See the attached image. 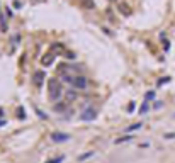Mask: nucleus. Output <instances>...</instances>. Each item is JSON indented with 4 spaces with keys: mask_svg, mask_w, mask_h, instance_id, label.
I'll return each mask as SVG.
<instances>
[{
    "mask_svg": "<svg viewBox=\"0 0 175 163\" xmlns=\"http://www.w3.org/2000/svg\"><path fill=\"white\" fill-rule=\"evenodd\" d=\"M48 94H49V99L51 100H56L60 99L61 94H63V88H61V83L56 78H51L48 82Z\"/></svg>",
    "mask_w": 175,
    "mask_h": 163,
    "instance_id": "1",
    "label": "nucleus"
},
{
    "mask_svg": "<svg viewBox=\"0 0 175 163\" xmlns=\"http://www.w3.org/2000/svg\"><path fill=\"white\" fill-rule=\"evenodd\" d=\"M75 88H87V85H88V80L85 78V76H75V80H73V83H72Z\"/></svg>",
    "mask_w": 175,
    "mask_h": 163,
    "instance_id": "2",
    "label": "nucleus"
},
{
    "mask_svg": "<svg viewBox=\"0 0 175 163\" xmlns=\"http://www.w3.org/2000/svg\"><path fill=\"white\" fill-rule=\"evenodd\" d=\"M33 82L36 87H41L43 85V82H44V71H36L33 75Z\"/></svg>",
    "mask_w": 175,
    "mask_h": 163,
    "instance_id": "3",
    "label": "nucleus"
},
{
    "mask_svg": "<svg viewBox=\"0 0 175 163\" xmlns=\"http://www.w3.org/2000/svg\"><path fill=\"white\" fill-rule=\"evenodd\" d=\"M54 61V54L49 51V53H46L43 58H41V65H44V66H49L51 63Z\"/></svg>",
    "mask_w": 175,
    "mask_h": 163,
    "instance_id": "4",
    "label": "nucleus"
},
{
    "mask_svg": "<svg viewBox=\"0 0 175 163\" xmlns=\"http://www.w3.org/2000/svg\"><path fill=\"white\" fill-rule=\"evenodd\" d=\"M95 115H97V112H95V109L94 107H88L83 114H82V119L83 121H90V119H94Z\"/></svg>",
    "mask_w": 175,
    "mask_h": 163,
    "instance_id": "5",
    "label": "nucleus"
},
{
    "mask_svg": "<svg viewBox=\"0 0 175 163\" xmlns=\"http://www.w3.org/2000/svg\"><path fill=\"white\" fill-rule=\"evenodd\" d=\"M119 12H121L122 15H129V14H131V7L126 5V4H119Z\"/></svg>",
    "mask_w": 175,
    "mask_h": 163,
    "instance_id": "6",
    "label": "nucleus"
},
{
    "mask_svg": "<svg viewBox=\"0 0 175 163\" xmlns=\"http://www.w3.org/2000/svg\"><path fill=\"white\" fill-rule=\"evenodd\" d=\"M82 7H85V9H94L95 7V2L94 0H80Z\"/></svg>",
    "mask_w": 175,
    "mask_h": 163,
    "instance_id": "7",
    "label": "nucleus"
},
{
    "mask_svg": "<svg viewBox=\"0 0 175 163\" xmlns=\"http://www.w3.org/2000/svg\"><path fill=\"white\" fill-rule=\"evenodd\" d=\"M53 139L54 141H65V139H68L67 134H53Z\"/></svg>",
    "mask_w": 175,
    "mask_h": 163,
    "instance_id": "8",
    "label": "nucleus"
},
{
    "mask_svg": "<svg viewBox=\"0 0 175 163\" xmlns=\"http://www.w3.org/2000/svg\"><path fill=\"white\" fill-rule=\"evenodd\" d=\"M54 110H56V112H63V110H65V104H56V105H54Z\"/></svg>",
    "mask_w": 175,
    "mask_h": 163,
    "instance_id": "9",
    "label": "nucleus"
},
{
    "mask_svg": "<svg viewBox=\"0 0 175 163\" xmlns=\"http://www.w3.org/2000/svg\"><path fill=\"white\" fill-rule=\"evenodd\" d=\"M155 99V92H146V100H151Z\"/></svg>",
    "mask_w": 175,
    "mask_h": 163,
    "instance_id": "10",
    "label": "nucleus"
},
{
    "mask_svg": "<svg viewBox=\"0 0 175 163\" xmlns=\"http://www.w3.org/2000/svg\"><path fill=\"white\" fill-rule=\"evenodd\" d=\"M141 128V122H138V124H135V126H131V128H128V131H135V129Z\"/></svg>",
    "mask_w": 175,
    "mask_h": 163,
    "instance_id": "11",
    "label": "nucleus"
},
{
    "mask_svg": "<svg viewBox=\"0 0 175 163\" xmlns=\"http://www.w3.org/2000/svg\"><path fill=\"white\" fill-rule=\"evenodd\" d=\"M133 110H135V102H131V104H129V112H133Z\"/></svg>",
    "mask_w": 175,
    "mask_h": 163,
    "instance_id": "12",
    "label": "nucleus"
},
{
    "mask_svg": "<svg viewBox=\"0 0 175 163\" xmlns=\"http://www.w3.org/2000/svg\"><path fill=\"white\" fill-rule=\"evenodd\" d=\"M65 56H67V58H72V60H73V58H75V54H73V53H67V54H65Z\"/></svg>",
    "mask_w": 175,
    "mask_h": 163,
    "instance_id": "13",
    "label": "nucleus"
},
{
    "mask_svg": "<svg viewBox=\"0 0 175 163\" xmlns=\"http://www.w3.org/2000/svg\"><path fill=\"white\" fill-rule=\"evenodd\" d=\"M146 110H148V105L145 104V105H143V107H141V112H146Z\"/></svg>",
    "mask_w": 175,
    "mask_h": 163,
    "instance_id": "14",
    "label": "nucleus"
},
{
    "mask_svg": "<svg viewBox=\"0 0 175 163\" xmlns=\"http://www.w3.org/2000/svg\"><path fill=\"white\" fill-rule=\"evenodd\" d=\"M165 138H168V139H172V138H175V134H172V133H170V134H165Z\"/></svg>",
    "mask_w": 175,
    "mask_h": 163,
    "instance_id": "15",
    "label": "nucleus"
},
{
    "mask_svg": "<svg viewBox=\"0 0 175 163\" xmlns=\"http://www.w3.org/2000/svg\"><path fill=\"white\" fill-rule=\"evenodd\" d=\"M2 124H5V121H0V126H2Z\"/></svg>",
    "mask_w": 175,
    "mask_h": 163,
    "instance_id": "16",
    "label": "nucleus"
},
{
    "mask_svg": "<svg viewBox=\"0 0 175 163\" xmlns=\"http://www.w3.org/2000/svg\"><path fill=\"white\" fill-rule=\"evenodd\" d=\"M111 2H116V0H111Z\"/></svg>",
    "mask_w": 175,
    "mask_h": 163,
    "instance_id": "17",
    "label": "nucleus"
}]
</instances>
